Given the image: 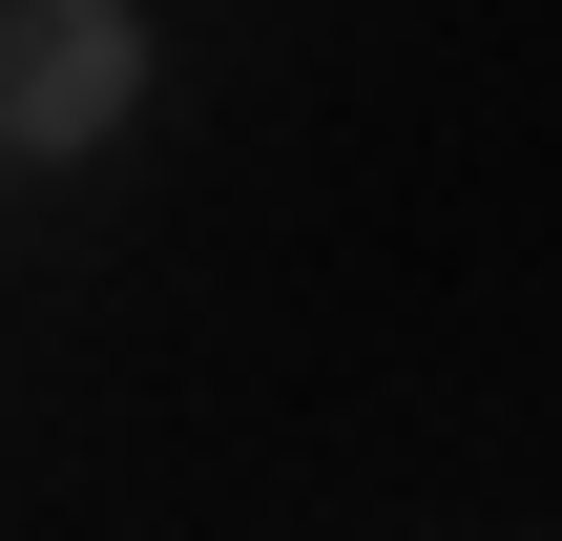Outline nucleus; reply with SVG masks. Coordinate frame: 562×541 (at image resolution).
Wrapping results in <instances>:
<instances>
[{
    "mask_svg": "<svg viewBox=\"0 0 562 541\" xmlns=\"http://www.w3.org/2000/svg\"><path fill=\"white\" fill-rule=\"evenodd\" d=\"M104 104H125V21H104V0H21V21H0V125H21V146H83Z\"/></svg>",
    "mask_w": 562,
    "mask_h": 541,
    "instance_id": "1",
    "label": "nucleus"
}]
</instances>
